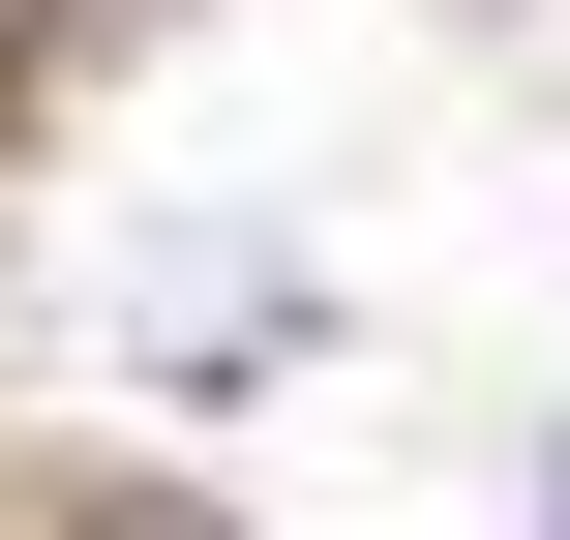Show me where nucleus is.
Instances as JSON below:
<instances>
[{"label": "nucleus", "mask_w": 570, "mask_h": 540, "mask_svg": "<svg viewBox=\"0 0 570 540\" xmlns=\"http://www.w3.org/2000/svg\"><path fill=\"white\" fill-rule=\"evenodd\" d=\"M271 331H301V301H271L240 240H180V271H150V361H180V391H210V361H271Z\"/></svg>", "instance_id": "1"}, {"label": "nucleus", "mask_w": 570, "mask_h": 540, "mask_svg": "<svg viewBox=\"0 0 570 540\" xmlns=\"http://www.w3.org/2000/svg\"><path fill=\"white\" fill-rule=\"evenodd\" d=\"M0 30H30V0H0Z\"/></svg>", "instance_id": "2"}, {"label": "nucleus", "mask_w": 570, "mask_h": 540, "mask_svg": "<svg viewBox=\"0 0 570 540\" xmlns=\"http://www.w3.org/2000/svg\"><path fill=\"white\" fill-rule=\"evenodd\" d=\"M0 361H30V331H0Z\"/></svg>", "instance_id": "3"}]
</instances>
